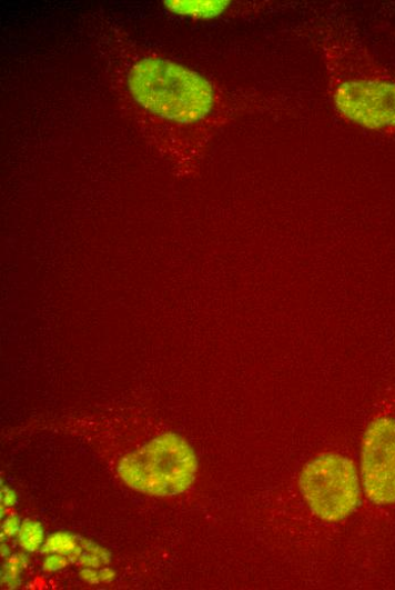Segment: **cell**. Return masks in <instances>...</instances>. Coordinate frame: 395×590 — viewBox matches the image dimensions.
<instances>
[{"label": "cell", "mask_w": 395, "mask_h": 590, "mask_svg": "<svg viewBox=\"0 0 395 590\" xmlns=\"http://www.w3.org/2000/svg\"><path fill=\"white\" fill-rule=\"evenodd\" d=\"M93 32L122 112L176 170L195 174L213 139L249 103L214 79L141 44L109 19L98 21Z\"/></svg>", "instance_id": "6da1fadb"}, {"label": "cell", "mask_w": 395, "mask_h": 590, "mask_svg": "<svg viewBox=\"0 0 395 590\" xmlns=\"http://www.w3.org/2000/svg\"><path fill=\"white\" fill-rule=\"evenodd\" d=\"M314 33L327 93L340 119L366 131L395 136V76L348 28L326 23Z\"/></svg>", "instance_id": "7a4b0ae2"}, {"label": "cell", "mask_w": 395, "mask_h": 590, "mask_svg": "<svg viewBox=\"0 0 395 590\" xmlns=\"http://www.w3.org/2000/svg\"><path fill=\"white\" fill-rule=\"evenodd\" d=\"M118 470L130 489L168 498L180 496L191 488L198 459L183 438L170 433L125 456Z\"/></svg>", "instance_id": "3957f363"}, {"label": "cell", "mask_w": 395, "mask_h": 590, "mask_svg": "<svg viewBox=\"0 0 395 590\" xmlns=\"http://www.w3.org/2000/svg\"><path fill=\"white\" fill-rule=\"evenodd\" d=\"M300 486L311 511L326 522L352 516L361 502V482L355 463L341 454L324 453L303 469Z\"/></svg>", "instance_id": "277c9868"}, {"label": "cell", "mask_w": 395, "mask_h": 590, "mask_svg": "<svg viewBox=\"0 0 395 590\" xmlns=\"http://www.w3.org/2000/svg\"><path fill=\"white\" fill-rule=\"evenodd\" d=\"M362 481L373 503H395V417L376 416L367 426L362 444Z\"/></svg>", "instance_id": "5b68a950"}, {"label": "cell", "mask_w": 395, "mask_h": 590, "mask_svg": "<svg viewBox=\"0 0 395 590\" xmlns=\"http://www.w3.org/2000/svg\"><path fill=\"white\" fill-rule=\"evenodd\" d=\"M165 10L192 21H212L255 13L265 3H242L233 0H164Z\"/></svg>", "instance_id": "8992f818"}, {"label": "cell", "mask_w": 395, "mask_h": 590, "mask_svg": "<svg viewBox=\"0 0 395 590\" xmlns=\"http://www.w3.org/2000/svg\"><path fill=\"white\" fill-rule=\"evenodd\" d=\"M79 538L70 532H58L51 536L41 548L42 554H60L71 562H78L81 557V543Z\"/></svg>", "instance_id": "52a82bcc"}, {"label": "cell", "mask_w": 395, "mask_h": 590, "mask_svg": "<svg viewBox=\"0 0 395 590\" xmlns=\"http://www.w3.org/2000/svg\"><path fill=\"white\" fill-rule=\"evenodd\" d=\"M19 542L23 550L37 552L43 543L42 526L34 520H26L19 531Z\"/></svg>", "instance_id": "ba28073f"}, {"label": "cell", "mask_w": 395, "mask_h": 590, "mask_svg": "<svg viewBox=\"0 0 395 590\" xmlns=\"http://www.w3.org/2000/svg\"><path fill=\"white\" fill-rule=\"evenodd\" d=\"M28 558L24 554H16L3 567L2 582L13 589L20 584V574L27 567Z\"/></svg>", "instance_id": "9c48e42d"}, {"label": "cell", "mask_w": 395, "mask_h": 590, "mask_svg": "<svg viewBox=\"0 0 395 590\" xmlns=\"http://www.w3.org/2000/svg\"><path fill=\"white\" fill-rule=\"evenodd\" d=\"M71 561L60 554H49L42 563V569L45 572H55L65 568Z\"/></svg>", "instance_id": "30bf717a"}, {"label": "cell", "mask_w": 395, "mask_h": 590, "mask_svg": "<svg viewBox=\"0 0 395 590\" xmlns=\"http://www.w3.org/2000/svg\"><path fill=\"white\" fill-rule=\"evenodd\" d=\"M82 549H84L87 552L95 556L98 559H101V561L104 564H109L111 562V553L107 551L105 549L98 547L97 544L92 543L91 541L81 539L80 541Z\"/></svg>", "instance_id": "8fae6325"}, {"label": "cell", "mask_w": 395, "mask_h": 590, "mask_svg": "<svg viewBox=\"0 0 395 590\" xmlns=\"http://www.w3.org/2000/svg\"><path fill=\"white\" fill-rule=\"evenodd\" d=\"M21 529L20 519L16 516L10 517L6 520L3 524V532L2 536H7V538H12L16 533H18Z\"/></svg>", "instance_id": "7c38bea8"}, {"label": "cell", "mask_w": 395, "mask_h": 590, "mask_svg": "<svg viewBox=\"0 0 395 590\" xmlns=\"http://www.w3.org/2000/svg\"><path fill=\"white\" fill-rule=\"evenodd\" d=\"M79 563L87 568H101V566L104 564L101 559H98L89 552L81 554Z\"/></svg>", "instance_id": "4fadbf2b"}, {"label": "cell", "mask_w": 395, "mask_h": 590, "mask_svg": "<svg viewBox=\"0 0 395 590\" xmlns=\"http://www.w3.org/2000/svg\"><path fill=\"white\" fill-rule=\"evenodd\" d=\"M80 576L83 580H85L87 582L89 583H99L101 582V577H99V572H97L95 570L93 569H83L81 572H80Z\"/></svg>", "instance_id": "5bb4252c"}, {"label": "cell", "mask_w": 395, "mask_h": 590, "mask_svg": "<svg viewBox=\"0 0 395 590\" xmlns=\"http://www.w3.org/2000/svg\"><path fill=\"white\" fill-rule=\"evenodd\" d=\"M17 503V494L9 488L2 490V507H13Z\"/></svg>", "instance_id": "9a60e30c"}, {"label": "cell", "mask_w": 395, "mask_h": 590, "mask_svg": "<svg viewBox=\"0 0 395 590\" xmlns=\"http://www.w3.org/2000/svg\"><path fill=\"white\" fill-rule=\"evenodd\" d=\"M99 577L104 582H112L115 578V572L112 569L105 568L99 571Z\"/></svg>", "instance_id": "2e32d148"}, {"label": "cell", "mask_w": 395, "mask_h": 590, "mask_svg": "<svg viewBox=\"0 0 395 590\" xmlns=\"http://www.w3.org/2000/svg\"><path fill=\"white\" fill-rule=\"evenodd\" d=\"M2 549H3V551H2V556H3V557H8V556H9V553H10V551H9L8 547H4V546H3V548H2Z\"/></svg>", "instance_id": "e0dca14e"}]
</instances>
